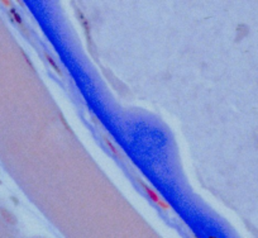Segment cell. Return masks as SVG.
<instances>
[{
	"mask_svg": "<svg viewBox=\"0 0 258 238\" xmlns=\"http://www.w3.org/2000/svg\"><path fill=\"white\" fill-rule=\"evenodd\" d=\"M140 184H142L143 189L146 190V193L148 194V196L151 198L152 200H153L154 203H156L159 208H161V209H163V210H170V209H171V205H170V204H168V203H166L165 200H163V199H162L161 196H159V195H158L156 191H154V190H153L152 188H149L148 185H146V184H144V183H142V181H140Z\"/></svg>",
	"mask_w": 258,
	"mask_h": 238,
	"instance_id": "1",
	"label": "cell"
},
{
	"mask_svg": "<svg viewBox=\"0 0 258 238\" xmlns=\"http://www.w3.org/2000/svg\"><path fill=\"white\" fill-rule=\"evenodd\" d=\"M105 143H106V146L110 148V151L113 152V153H115V155H119V152L116 151V147L111 143V141L109 139V138H105Z\"/></svg>",
	"mask_w": 258,
	"mask_h": 238,
	"instance_id": "5",
	"label": "cell"
},
{
	"mask_svg": "<svg viewBox=\"0 0 258 238\" xmlns=\"http://www.w3.org/2000/svg\"><path fill=\"white\" fill-rule=\"evenodd\" d=\"M10 15H12V19H13V20H15V22L18 23V24H20V26H22V19H20V15L17 13V10H15L14 8L10 9Z\"/></svg>",
	"mask_w": 258,
	"mask_h": 238,
	"instance_id": "4",
	"label": "cell"
},
{
	"mask_svg": "<svg viewBox=\"0 0 258 238\" xmlns=\"http://www.w3.org/2000/svg\"><path fill=\"white\" fill-rule=\"evenodd\" d=\"M0 213H1V215L5 218L7 222H9V223H15V220H14V217H12V214L8 213L5 209H0Z\"/></svg>",
	"mask_w": 258,
	"mask_h": 238,
	"instance_id": "3",
	"label": "cell"
},
{
	"mask_svg": "<svg viewBox=\"0 0 258 238\" xmlns=\"http://www.w3.org/2000/svg\"><path fill=\"white\" fill-rule=\"evenodd\" d=\"M44 56H46V58H47V61H48V62L51 64V66H52V67H53V70H55V71H56V72H57L58 75H61V70L58 69V66H57V65H56V62H55V61L52 60V57H51V56H49L48 53H44Z\"/></svg>",
	"mask_w": 258,
	"mask_h": 238,
	"instance_id": "2",
	"label": "cell"
},
{
	"mask_svg": "<svg viewBox=\"0 0 258 238\" xmlns=\"http://www.w3.org/2000/svg\"><path fill=\"white\" fill-rule=\"evenodd\" d=\"M1 4H3V5H5V7H8V8H10V9H12V3H10V1H8V0H3Z\"/></svg>",
	"mask_w": 258,
	"mask_h": 238,
	"instance_id": "6",
	"label": "cell"
}]
</instances>
